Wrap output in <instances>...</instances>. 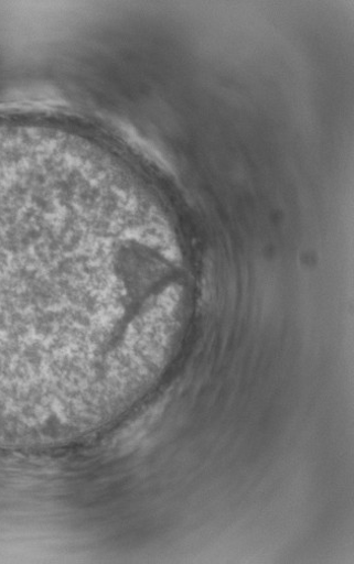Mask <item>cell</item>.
<instances>
[{
    "label": "cell",
    "instance_id": "6da1fadb",
    "mask_svg": "<svg viewBox=\"0 0 354 564\" xmlns=\"http://www.w3.org/2000/svg\"><path fill=\"white\" fill-rule=\"evenodd\" d=\"M92 202L44 172H0L2 398L39 400L63 388L71 311L82 316L100 302L137 308L148 294L138 250L101 253Z\"/></svg>",
    "mask_w": 354,
    "mask_h": 564
}]
</instances>
